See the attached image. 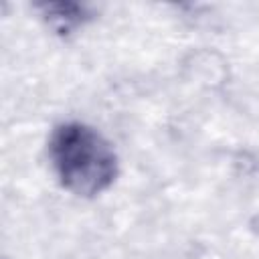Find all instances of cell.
I'll list each match as a JSON object with an SVG mask.
<instances>
[{"instance_id":"2","label":"cell","mask_w":259,"mask_h":259,"mask_svg":"<svg viewBox=\"0 0 259 259\" xmlns=\"http://www.w3.org/2000/svg\"><path fill=\"white\" fill-rule=\"evenodd\" d=\"M42 18L59 34H69L89 20V10L79 2H42L38 4Z\"/></svg>"},{"instance_id":"1","label":"cell","mask_w":259,"mask_h":259,"mask_svg":"<svg viewBox=\"0 0 259 259\" xmlns=\"http://www.w3.org/2000/svg\"><path fill=\"white\" fill-rule=\"evenodd\" d=\"M49 152L61 184L73 194H99L117 176V156L111 144L85 123L67 121L57 125Z\"/></svg>"}]
</instances>
